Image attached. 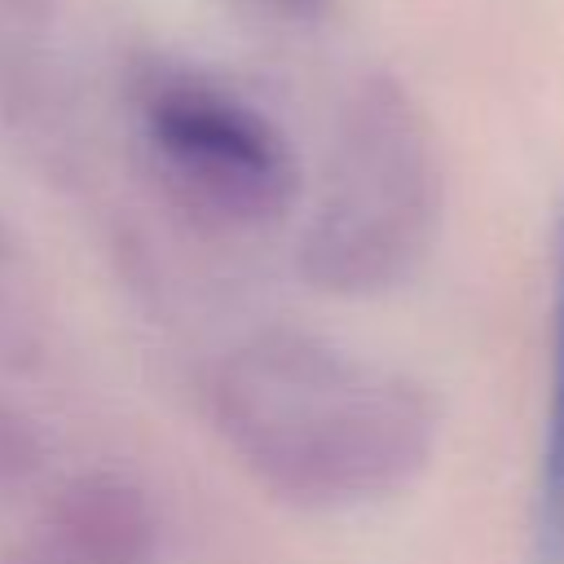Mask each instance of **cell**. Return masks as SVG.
<instances>
[{
  "instance_id": "3",
  "label": "cell",
  "mask_w": 564,
  "mask_h": 564,
  "mask_svg": "<svg viewBox=\"0 0 564 564\" xmlns=\"http://www.w3.org/2000/svg\"><path fill=\"white\" fill-rule=\"evenodd\" d=\"M141 132L176 198L207 220L256 229L282 220L295 203L300 167L286 137L216 84L159 79L141 101Z\"/></svg>"
},
{
  "instance_id": "1",
  "label": "cell",
  "mask_w": 564,
  "mask_h": 564,
  "mask_svg": "<svg viewBox=\"0 0 564 564\" xmlns=\"http://www.w3.org/2000/svg\"><path fill=\"white\" fill-rule=\"evenodd\" d=\"M212 414L260 485L317 511L410 489L441 436L436 401L419 379L308 330L238 344L216 370Z\"/></svg>"
},
{
  "instance_id": "7",
  "label": "cell",
  "mask_w": 564,
  "mask_h": 564,
  "mask_svg": "<svg viewBox=\"0 0 564 564\" xmlns=\"http://www.w3.org/2000/svg\"><path fill=\"white\" fill-rule=\"evenodd\" d=\"M4 564H79V560H70V555H62L53 542H44L40 533L31 538V542H22V546H13L9 555H4Z\"/></svg>"
},
{
  "instance_id": "4",
  "label": "cell",
  "mask_w": 564,
  "mask_h": 564,
  "mask_svg": "<svg viewBox=\"0 0 564 564\" xmlns=\"http://www.w3.org/2000/svg\"><path fill=\"white\" fill-rule=\"evenodd\" d=\"M40 538L79 564H154L159 511L132 476L79 471L48 498Z\"/></svg>"
},
{
  "instance_id": "5",
  "label": "cell",
  "mask_w": 564,
  "mask_h": 564,
  "mask_svg": "<svg viewBox=\"0 0 564 564\" xmlns=\"http://www.w3.org/2000/svg\"><path fill=\"white\" fill-rule=\"evenodd\" d=\"M529 564H564V207L555 216V291H551V401L538 449L529 507Z\"/></svg>"
},
{
  "instance_id": "2",
  "label": "cell",
  "mask_w": 564,
  "mask_h": 564,
  "mask_svg": "<svg viewBox=\"0 0 564 564\" xmlns=\"http://www.w3.org/2000/svg\"><path fill=\"white\" fill-rule=\"evenodd\" d=\"M441 203L445 176L419 101L397 79L370 75L339 115L295 269L326 295H383L432 251Z\"/></svg>"
},
{
  "instance_id": "6",
  "label": "cell",
  "mask_w": 564,
  "mask_h": 564,
  "mask_svg": "<svg viewBox=\"0 0 564 564\" xmlns=\"http://www.w3.org/2000/svg\"><path fill=\"white\" fill-rule=\"evenodd\" d=\"M44 463V441L40 427L31 423V414L9 397V388H0V498L31 485L35 471Z\"/></svg>"
}]
</instances>
